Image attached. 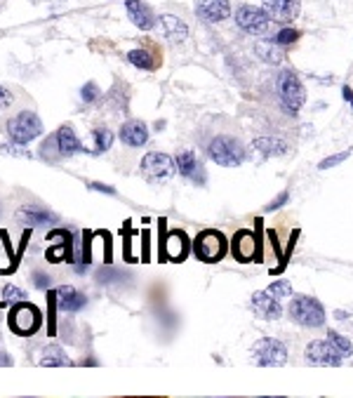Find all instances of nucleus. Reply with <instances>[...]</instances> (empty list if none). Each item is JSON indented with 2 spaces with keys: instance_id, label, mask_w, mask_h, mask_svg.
I'll list each match as a JSON object with an SVG mask.
<instances>
[{
  "instance_id": "4468645a",
  "label": "nucleus",
  "mask_w": 353,
  "mask_h": 398,
  "mask_svg": "<svg viewBox=\"0 0 353 398\" xmlns=\"http://www.w3.org/2000/svg\"><path fill=\"white\" fill-rule=\"evenodd\" d=\"M231 255L240 264H250L257 255V236L252 231H247V228L235 231L233 241H231Z\"/></svg>"
},
{
  "instance_id": "c85d7f7f",
  "label": "nucleus",
  "mask_w": 353,
  "mask_h": 398,
  "mask_svg": "<svg viewBox=\"0 0 353 398\" xmlns=\"http://www.w3.org/2000/svg\"><path fill=\"white\" fill-rule=\"evenodd\" d=\"M24 299H26V292L21 290V287H17V285H5L3 287V302L7 306H14Z\"/></svg>"
},
{
  "instance_id": "7c9ffc66",
  "label": "nucleus",
  "mask_w": 353,
  "mask_h": 398,
  "mask_svg": "<svg viewBox=\"0 0 353 398\" xmlns=\"http://www.w3.org/2000/svg\"><path fill=\"white\" fill-rule=\"evenodd\" d=\"M99 94H101V92H99V85L92 83V80H90V83H85L83 90H80V99H83L85 104H92V101L99 99Z\"/></svg>"
},
{
  "instance_id": "f257e3e1",
  "label": "nucleus",
  "mask_w": 353,
  "mask_h": 398,
  "mask_svg": "<svg viewBox=\"0 0 353 398\" xmlns=\"http://www.w3.org/2000/svg\"><path fill=\"white\" fill-rule=\"evenodd\" d=\"M43 326V314L40 309L31 304V302H19V304L10 306L7 311V328L19 337H31Z\"/></svg>"
},
{
  "instance_id": "c03bdc74",
  "label": "nucleus",
  "mask_w": 353,
  "mask_h": 398,
  "mask_svg": "<svg viewBox=\"0 0 353 398\" xmlns=\"http://www.w3.org/2000/svg\"><path fill=\"white\" fill-rule=\"evenodd\" d=\"M3 306H7V304H5V302H0V309H3Z\"/></svg>"
},
{
  "instance_id": "412c9836",
  "label": "nucleus",
  "mask_w": 353,
  "mask_h": 398,
  "mask_svg": "<svg viewBox=\"0 0 353 398\" xmlns=\"http://www.w3.org/2000/svg\"><path fill=\"white\" fill-rule=\"evenodd\" d=\"M121 142L125 146H130V149H139V146H144L146 142H149V128H146V123H142V121L123 123Z\"/></svg>"
},
{
  "instance_id": "473e14b6",
  "label": "nucleus",
  "mask_w": 353,
  "mask_h": 398,
  "mask_svg": "<svg viewBox=\"0 0 353 398\" xmlns=\"http://www.w3.org/2000/svg\"><path fill=\"white\" fill-rule=\"evenodd\" d=\"M297 38H299V31H294V28H281L274 40L278 45H292V43H297Z\"/></svg>"
},
{
  "instance_id": "f8f14e48",
  "label": "nucleus",
  "mask_w": 353,
  "mask_h": 398,
  "mask_svg": "<svg viewBox=\"0 0 353 398\" xmlns=\"http://www.w3.org/2000/svg\"><path fill=\"white\" fill-rule=\"evenodd\" d=\"M47 238H57V245L47 248V262H73V233L69 228H55L47 233Z\"/></svg>"
},
{
  "instance_id": "20e7f679",
  "label": "nucleus",
  "mask_w": 353,
  "mask_h": 398,
  "mask_svg": "<svg viewBox=\"0 0 353 398\" xmlns=\"http://www.w3.org/2000/svg\"><path fill=\"white\" fill-rule=\"evenodd\" d=\"M290 319L299 326L306 328H320L325 323V309L315 297H306V294H299V297H292L290 302Z\"/></svg>"
},
{
  "instance_id": "423d86ee",
  "label": "nucleus",
  "mask_w": 353,
  "mask_h": 398,
  "mask_svg": "<svg viewBox=\"0 0 353 398\" xmlns=\"http://www.w3.org/2000/svg\"><path fill=\"white\" fill-rule=\"evenodd\" d=\"M194 253L201 262L205 264H217L219 260H224L226 255V238L222 231H215V228H205L196 236L194 241Z\"/></svg>"
},
{
  "instance_id": "39448f33",
  "label": "nucleus",
  "mask_w": 353,
  "mask_h": 398,
  "mask_svg": "<svg viewBox=\"0 0 353 398\" xmlns=\"http://www.w3.org/2000/svg\"><path fill=\"white\" fill-rule=\"evenodd\" d=\"M278 94H281V101L288 114H297L306 101V90L301 85L299 76L294 71H281L278 73Z\"/></svg>"
},
{
  "instance_id": "bb28decb",
  "label": "nucleus",
  "mask_w": 353,
  "mask_h": 398,
  "mask_svg": "<svg viewBox=\"0 0 353 398\" xmlns=\"http://www.w3.org/2000/svg\"><path fill=\"white\" fill-rule=\"evenodd\" d=\"M40 365H45V367H57V365H66V353L62 346H57V344H50L43 349L40 353Z\"/></svg>"
},
{
  "instance_id": "cd10ccee",
  "label": "nucleus",
  "mask_w": 353,
  "mask_h": 398,
  "mask_svg": "<svg viewBox=\"0 0 353 398\" xmlns=\"http://www.w3.org/2000/svg\"><path fill=\"white\" fill-rule=\"evenodd\" d=\"M128 62L144 71H153L158 66L156 57H153L149 50H132V52H128Z\"/></svg>"
},
{
  "instance_id": "6e6552de",
  "label": "nucleus",
  "mask_w": 353,
  "mask_h": 398,
  "mask_svg": "<svg viewBox=\"0 0 353 398\" xmlns=\"http://www.w3.org/2000/svg\"><path fill=\"white\" fill-rule=\"evenodd\" d=\"M174 172H176V163L167 153L151 151L142 158V175L146 177V182H151V184L167 182Z\"/></svg>"
},
{
  "instance_id": "7ed1b4c3",
  "label": "nucleus",
  "mask_w": 353,
  "mask_h": 398,
  "mask_svg": "<svg viewBox=\"0 0 353 398\" xmlns=\"http://www.w3.org/2000/svg\"><path fill=\"white\" fill-rule=\"evenodd\" d=\"M208 153L217 165L224 167H235L245 160V146L240 144V139H235L231 135H217L210 142Z\"/></svg>"
},
{
  "instance_id": "9b49d317",
  "label": "nucleus",
  "mask_w": 353,
  "mask_h": 398,
  "mask_svg": "<svg viewBox=\"0 0 353 398\" xmlns=\"http://www.w3.org/2000/svg\"><path fill=\"white\" fill-rule=\"evenodd\" d=\"M262 7L271 17V21H278V24H292V21L299 17L301 0H262Z\"/></svg>"
},
{
  "instance_id": "2eb2a0df",
  "label": "nucleus",
  "mask_w": 353,
  "mask_h": 398,
  "mask_svg": "<svg viewBox=\"0 0 353 398\" xmlns=\"http://www.w3.org/2000/svg\"><path fill=\"white\" fill-rule=\"evenodd\" d=\"M189 255V236L181 231V228H174V231L167 233V241L163 245V257L167 262H184Z\"/></svg>"
},
{
  "instance_id": "ddd939ff",
  "label": "nucleus",
  "mask_w": 353,
  "mask_h": 398,
  "mask_svg": "<svg viewBox=\"0 0 353 398\" xmlns=\"http://www.w3.org/2000/svg\"><path fill=\"white\" fill-rule=\"evenodd\" d=\"M252 311L262 321H278L283 316V306L276 294H271L269 290H259L252 294Z\"/></svg>"
},
{
  "instance_id": "c9c22d12",
  "label": "nucleus",
  "mask_w": 353,
  "mask_h": 398,
  "mask_svg": "<svg viewBox=\"0 0 353 398\" xmlns=\"http://www.w3.org/2000/svg\"><path fill=\"white\" fill-rule=\"evenodd\" d=\"M0 151L12 153V156H21V158H31V153H28V151L24 149V146H21V144H14V142L3 144V146H0Z\"/></svg>"
},
{
  "instance_id": "aec40b11",
  "label": "nucleus",
  "mask_w": 353,
  "mask_h": 398,
  "mask_svg": "<svg viewBox=\"0 0 353 398\" xmlns=\"http://www.w3.org/2000/svg\"><path fill=\"white\" fill-rule=\"evenodd\" d=\"M174 163H176V170H179L181 177H186V179H194L196 184L198 182H205V167L201 160L196 158V153L194 151H179L174 156Z\"/></svg>"
},
{
  "instance_id": "dca6fc26",
  "label": "nucleus",
  "mask_w": 353,
  "mask_h": 398,
  "mask_svg": "<svg viewBox=\"0 0 353 398\" xmlns=\"http://www.w3.org/2000/svg\"><path fill=\"white\" fill-rule=\"evenodd\" d=\"M55 142H57L59 158H69V156H76V153L87 151L85 146L80 144V139L76 132H73L71 125H62V128L55 132Z\"/></svg>"
},
{
  "instance_id": "ea45409f",
  "label": "nucleus",
  "mask_w": 353,
  "mask_h": 398,
  "mask_svg": "<svg viewBox=\"0 0 353 398\" xmlns=\"http://www.w3.org/2000/svg\"><path fill=\"white\" fill-rule=\"evenodd\" d=\"M92 191H99V194H108V196H116V189L108 187V184H99V182H92L90 184Z\"/></svg>"
},
{
  "instance_id": "e433bc0d",
  "label": "nucleus",
  "mask_w": 353,
  "mask_h": 398,
  "mask_svg": "<svg viewBox=\"0 0 353 398\" xmlns=\"http://www.w3.org/2000/svg\"><path fill=\"white\" fill-rule=\"evenodd\" d=\"M12 101H14L12 92L7 90V87H3V85H0V111H7V109L12 106Z\"/></svg>"
},
{
  "instance_id": "4be33fe9",
  "label": "nucleus",
  "mask_w": 353,
  "mask_h": 398,
  "mask_svg": "<svg viewBox=\"0 0 353 398\" xmlns=\"http://www.w3.org/2000/svg\"><path fill=\"white\" fill-rule=\"evenodd\" d=\"M57 304L62 311H69V314H76L80 311L85 304H87V297L83 292H78L76 287L71 285H62L57 287Z\"/></svg>"
},
{
  "instance_id": "72a5a7b5",
  "label": "nucleus",
  "mask_w": 353,
  "mask_h": 398,
  "mask_svg": "<svg viewBox=\"0 0 353 398\" xmlns=\"http://www.w3.org/2000/svg\"><path fill=\"white\" fill-rule=\"evenodd\" d=\"M269 292L271 294H276L278 299L281 297H292V287L285 283V281H276V283H271L269 285Z\"/></svg>"
},
{
  "instance_id": "79ce46f5",
  "label": "nucleus",
  "mask_w": 353,
  "mask_h": 398,
  "mask_svg": "<svg viewBox=\"0 0 353 398\" xmlns=\"http://www.w3.org/2000/svg\"><path fill=\"white\" fill-rule=\"evenodd\" d=\"M342 94H344V99L351 101V106H353V90H351L349 85H344V87H342Z\"/></svg>"
},
{
  "instance_id": "c756f323",
  "label": "nucleus",
  "mask_w": 353,
  "mask_h": 398,
  "mask_svg": "<svg viewBox=\"0 0 353 398\" xmlns=\"http://www.w3.org/2000/svg\"><path fill=\"white\" fill-rule=\"evenodd\" d=\"M327 340L342 351V356H351V353H353V344H351L344 335L337 333V330H330V333H327Z\"/></svg>"
},
{
  "instance_id": "4c0bfd02",
  "label": "nucleus",
  "mask_w": 353,
  "mask_h": 398,
  "mask_svg": "<svg viewBox=\"0 0 353 398\" xmlns=\"http://www.w3.org/2000/svg\"><path fill=\"white\" fill-rule=\"evenodd\" d=\"M33 283H35V287H40V290H50V276H45L43 271H35Z\"/></svg>"
},
{
  "instance_id": "a878e982",
  "label": "nucleus",
  "mask_w": 353,
  "mask_h": 398,
  "mask_svg": "<svg viewBox=\"0 0 353 398\" xmlns=\"http://www.w3.org/2000/svg\"><path fill=\"white\" fill-rule=\"evenodd\" d=\"M92 139H94V149H92L94 156H101V153H106L113 146V132L108 128L92 130Z\"/></svg>"
},
{
  "instance_id": "58836bf2",
  "label": "nucleus",
  "mask_w": 353,
  "mask_h": 398,
  "mask_svg": "<svg viewBox=\"0 0 353 398\" xmlns=\"http://www.w3.org/2000/svg\"><path fill=\"white\" fill-rule=\"evenodd\" d=\"M288 198H290V194H288V191H283V194L278 196L274 203H269V205H267V210H269V212L278 210V208H281V205H285V203H288Z\"/></svg>"
},
{
  "instance_id": "b1692460",
  "label": "nucleus",
  "mask_w": 353,
  "mask_h": 398,
  "mask_svg": "<svg viewBox=\"0 0 353 398\" xmlns=\"http://www.w3.org/2000/svg\"><path fill=\"white\" fill-rule=\"evenodd\" d=\"M252 146L257 151H262L264 156H283V153L288 151V142H283V139H278V137H259V139H254Z\"/></svg>"
},
{
  "instance_id": "a19ab883",
  "label": "nucleus",
  "mask_w": 353,
  "mask_h": 398,
  "mask_svg": "<svg viewBox=\"0 0 353 398\" xmlns=\"http://www.w3.org/2000/svg\"><path fill=\"white\" fill-rule=\"evenodd\" d=\"M0 365H3V367H7V365H12V356H10V353L0 351Z\"/></svg>"
},
{
  "instance_id": "0eeeda50",
  "label": "nucleus",
  "mask_w": 353,
  "mask_h": 398,
  "mask_svg": "<svg viewBox=\"0 0 353 398\" xmlns=\"http://www.w3.org/2000/svg\"><path fill=\"white\" fill-rule=\"evenodd\" d=\"M252 363L262 367H281L288 363V349L281 340L264 337L252 346Z\"/></svg>"
},
{
  "instance_id": "5701e85b",
  "label": "nucleus",
  "mask_w": 353,
  "mask_h": 398,
  "mask_svg": "<svg viewBox=\"0 0 353 398\" xmlns=\"http://www.w3.org/2000/svg\"><path fill=\"white\" fill-rule=\"evenodd\" d=\"M160 31L170 43H184L189 35V26L184 24L179 17H174V14H160Z\"/></svg>"
},
{
  "instance_id": "9d476101",
  "label": "nucleus",
  "mask_w": 353,
  "mask_h": 398,
  "mask_svg": "<svg viewBox=\"0 0 353 398\" xmlns=\"http://www.w3.org/2000/svg\"><path fill=\"white\" fill-rule=\"evenodd\" d=\"M342 351L330 340H315L306 346V360L311 365H342Z\"/></svg>"
},
{
  "instance_id": "1a4fd4ad",
  "label": "nucleus",
  "mask_w": 353,
  "mask_h": 398,
  "mask_svg": "<svg viewBox=\"0 0 353 398\" xmlns=\"http://www.w3.org/2000/svg\"><path fill=\"white\" fill-rule=\"evenodd\" d=\"M235 24L250 35H264L271 28V17L264 12V7L254 5H240L235 10Z\"/></svg>"
},
{
  "instance_id": "37998d69",
  "label": "nucleus",
  "mask_w": 353,
  "mask_h": 398,
  "mask_svg": "<svg viewBox=\"0 0 353 398\" xmlns=\"http://www.w3.org/2000/svg\"><path fill=\"white\" fill-rule=\"evenodd\" d=\"M5 3H7V0H0V10H3V7H5Z\"/></svg>"
},
{
  "instance_id": "393cba45",
  "label": "nucleus",
  "mask_w": 353,
  "mask_h": 398,
  "mask_svg": "<svg viewBox=\"0 0 353 398\" xmlns=\"http://www.w3.org/2000/svg\"><path fill=\"white\" fill-rule=\"evenodd\" d=\"M254 52L259 55L267 64H281L283 59H285L283 50H281V45H278L276 40H271V43H257Z\"/></svg>"
},
{
  "instance_id": "a18cd8bd",
  "label": "nucleus",
  "mask_w": 353,
  "mask_h": 398,
  "mask_svg": "<svg viewBox=\"0 0 353 398\" xmlns=\"http://www.w3.org/2000/svg\"><path fill=\"white\" fill-rule=\"evenodd\" d=\"M0 215H3V205H0Z\"/></svg>"
},
{
  "instance_id": "f03ea898",
  "label": "nucleus",
  "mask_w": 353,
  "mask_h": 398,
  "mask_svg": "<svg viewBox=\"0 0 353 398\" xmlns=\"http://www.w3.org/2000/svg\"><path fill=\"white\" fill-rule=\"evenodd\" d=\"M5 135L14 144H31L33 139H38L43 135V123L38 114L33 111H19L17 116H12L5 125Z\"/></svg>"
},
{
  "instance_id": "a211bd4d",
  "label": "nucleus",
  "mask_w": 353,
  "mask_h": 398,
  "mask_svg": "<svg viewBox=\"0 0 353 398\" xmlns=\"http://www.w3.org/2000/svg\"><path fill=\"white\" fill-rule=\"evenodd\" d=\"M17 219L24 226H55L59 222V217L55 212H50L47 208H40V205H26L17 212Z\"/></svg>"
},
{
  "instance_id": "6ab92c4d",
  "label": "nucleus",
  "mask_w": 353,
  "mask_h": 398,
  "mask_svg": "<svg viewBox=\"0 0 353 398\" xmlns=\"http://www.w3.org/2000/svg\"><path fill=\"white\" fill-rule=\"evenodd\" d=\"M196 14L208 24H217V21L229 19L231 14V3L229 0H201L196 7Z\"/></svg>"
},
{
  "instance_id": "f704fd0d",
  "label": "nucleus",
  "mask_w": 353,
  "mask_h": 398,
  "mask_svg": "<svg viewBox=\"0 0 353 398\" xmlns=\"http://www.w3.org/2000/svg\"><path fill=\"white\" fill-rule=\"evenodd\" d=\"M351 156V149L349 151H342V153H337V156H330V158H325V160H320V170H327V167H335V165H340L342 160H347Z\"/></svg>"
},
{
  "instance_id": "f3484780",
  "label": "nucleus",
  "mask_w": 353,
  "mask_h": 398,
  "mask_svg": "<svg viewBox=\"0 0 353 398\" xmlns=\"http://www.w3.org/2000/svg\"><path fill=\"white\" fill-rule=\"evenodd\" d=\"M125 10H128V17L132 19V24L142 31H151L156 26V14L144 0H125Z\"/></svg>"
},
{
  "instance_id": "2f4dec72",
  "label": "nucleus",
  "mask_w": 353,
  "mask_h": 398,
  "mask_svg": "<svg viewBox=\"0 0 353 398\" xmlns=\"http://www.w3.org/2000/svg\"><path fill=\"white\" fill-rule=\"evenodd\" d=\"M92 238H94V233H90V231L83 233V262H80L78 271H83V269L87 267V264H90V257H92Z\"/></svg>"
}]
</instances>
